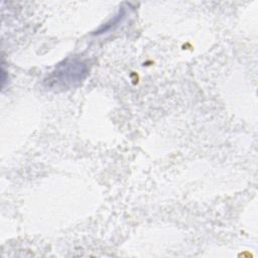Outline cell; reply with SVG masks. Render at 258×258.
Segmentation results:
<instances>
[{
    "label": "cell",
    "mask_w": 258,
    "mask_h": 258,
    "mask_svg": "<svg viewBox=\"0 0 258 258\" xmlns=\"http://www.w3.org/2000/svg\"><path fill=\"white\" fill-rule=\"evenodd\" d=\"M88 75V67L83 60L67 59L51 73L46 83L50 88L66 90L83 82Z\"/></svg>",
    "instance_id": "obj_1"
}]
</instances>
